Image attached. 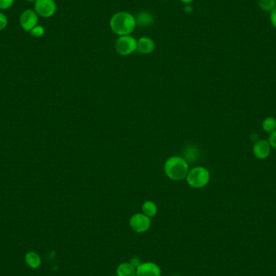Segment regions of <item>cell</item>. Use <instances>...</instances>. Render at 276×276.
<instances>
[{"label": "cell", "instance_id": "6da1fadb", "mask_svg": "<svg viewBox=\"0 0 276 276\" xmlns=\"http://www.w3.org/2000/svg\"><path fill=\"white\" fill-rule=\"evenodd\" d=\"M136 26L135 16L127 11L116 12L110 20V28L120 37L130 35Z\"/></svg>", "mask_w": 276, "mask_h": 276}, {"label": "cell", "instance_id": "7a4b0ae2", "mask_svg": "<svg viewBox=\"0 0 276 276\" xmlns=\"http://www.w3.org/2000/svg\"><path fill=\"white\" fill-rule=\"evenodd\" d=\"M188 171V162L180 156H172L165 162L164 173L170 180L180 181L186 179Z\"/></svg>", "mask_w": 276, "mask_h": 276}, {"label": "cell", "instance_id": "3957f363", "mask_svg": "<svg viewBox=\"0 0 276 276\" xmlns=\"http://www.w3.org/2000/svg\"><path fill=\"white\" fill-rule=\"evenodd\" d=\"M186 180L189 186L192 188H202L209 183L210 173L205 167H193L189 170Z\"/></svg>", "mask_w": 276, "mask_h": 276}, {"label": "cell", "instance_id": "277c9868", "mask_svg": "<svg viewBox=\"0 0 276 276\" xmlns=\"http://www.w3.org/2000/svg\"><path fill=\"white\" fill-rule=\"evenodd\" d=\"M138 41L130 35L122 36L117 39L115 44V48L119 54L128 56L137 50Z\"/></svg>", "mask_w": 276, "mask_h": 276}, {"label": "cell", "instance_id": "5b68a950", "mask_svg": "<svg viewBox=\"0 0 276 276\" xmlns=\"http://www.w3.org/2000/svg\"><path fill=\"white\" fill-rule=\"evenodd\" d=\"M130 226L137 233H144L151 227V218L142 213H136L130 217Z\"/></svg>", "mask_w": 276, "mask_h": 276}, {"label": "cell", "instance_id": "8992f818", "mask_svg": "<svg viewBox=\"0 0 276 276\" xmlns=\"http://www.w3.org/2000/svg\"><path fill=\"white\" fill-rule=\"evenodd\" d=\"M33 10L39 17L50 18L57 11V4L54 0H37Z\"/></svg>", "mask_w": 276, "mask_h": 276}, {"label": "cell", "instance_id": "52a82bcc", "mask_svg": "<svg viewBox=\"0 0 276 276\" xmlns=\"http://www.w3.org/2000/svg\"><path fill=\"white\" fill-rule=\"evenodd\" d=\"M39 21V16L33 9H26L21 12L19 17V24L23 30L29 33Z\"/></svg>", "mask_w": 276, "mask_h": 276}, {"label": "cell", "instance_id": "ba28073f", "mask_svg": "<svg viewBox=\"0 0 276 276\" xmlns=\"http://www.w3.org/2000/svg\"><path fill=\"white\" fill-rule=\"evenodd\" d=\"M162 271L159 266L153 262L142 263L136 269V276H161Z\"/></svg>", "mask_w": 276, "mask_h": 276}, {"label": "cell", "instance_id": "9c48e42d", "mask_svg": "<svg viewBox=\"0 0 276 276\" xmlns=\"http://www.w3.org/2000/svg\"><path fill=\"white\" fill-rule=\"evenodd\" d=\"M155 48L154 42L150 38L142 37L138 41L137 50L142 54H149L151 53Z\"/></svg>", "mask_w": 276, "mask_h": 276}, {"label": "cell", "instance_id": "30bf717a", "mask_svg": "<svg viewBox=\"0 0 276 276\" xmlns=\"http://www.w3.org/2000/svg\"><path fill=\"white\" fill-rule=\"evenodd\" d=\"M271 153V145L266 140H259L254 145V153L259 159L268 158Z\"/></svg>", "mask_w": 276, "mask_h": 276}, {"label": "cell", "instance_id": "8fae6325", "mask_svg": "<svg viewBox=\"0 0 276 276\" xmlns=\"http://www.w3.org/2000/svg\"><path fill=\"white\" fill-rule=\"evenodd\" d=\"M116 276H136V268L130 262H124L116 268Z\"/></svg>", "mask_w": 276, "mask_h": 276}, {"label": "cell", "instance_id": "7c38bea8", "mask_svg": "<svg viewBox=\"0 0 276 276\" xmlns=\"http://www.w3.org/2000/svg\"><path fill=\"white\" fill-rule=\"evenodd\" d=\"M137 25L140 27L149 26L153 23V17L151 14L146 11H141L140 13H138L135 17Z\"/></svg>", "mask_w": 276, "mask_h": 276}, {"label": "cell", "instance_id": "4fadbf2b", "mask_svg": "<svg viewBox=\"0 0 276 276\" xmlns=\"http://www.w3.org/2000/svg\"><path fill=\"white\" fill-rule=\"evenodd\" d=\"M141 211L145 216L149 217V218H152V217H155L158 213V206L154 202L151 201V200H146L143 203Z\"/></svg>", "mask_w": 276, "mask_h": 276}, {"label": "cell", "instance_id": "5bb4252c", "mask_svg": "<svg viewBox=\"0 0 276 276\" xmlns=\"http://www.w3.org/2000/svg\"><path fill=\"white\" fill-rule=\"evenodd\" d=\"M25 262L29 267L33 269H37L42 264V259L40 255L35 252H28L25 255Z\"/></svg>", "mask_w": 276, "mask_h": 276}, {"label": "cell", "instance_id": "9a60e30c", "mask_svg": "<svg viewBox=\"0 0 276 276\" xmlns=\"http://www.w3.org/2000/svg\"><path fill=\"white\" fill-rule=\"evenodd\" d=\"M259 7L262 11L271 12L276 7V0H259Z\"/></svg>", "mask_w": 276, "mask_h": 276}, {"label": "cell", "instance_id": "2e32d148", "mask_svg": "<svg viewBox=\"0 0 276 276\" xmlns=\"http://www.w3.org/2000/svg\"><path fill=\"white\" fill-rule=\"evenodd\" d=\"M263 130L268 133H272V132L276 130V121L273 117H268L265 119L263 122Z\"/></svg>", "mask_w": 276, "mask_h": 276}, {"label": "cell", "instance_id": "e0dca14e", "mask_svg": "<svg viewBox=\"0 0 276 276\" xmlns=\"http://www.w3.org/2000/svg\"><path fill=\"white\" fill-rule=\"evenodd\" d=\"M184 155H185V157H183V158H184L186 162H188V161H190V162H194V161L196 160V157H198V153L195 148L189 147L188 149H186Z\"/></svg>", "mask_w": 276, "mask_h": 276}, {"label": "cell", "instance_id": "ac0fdd59", "mask_svg": "<svg viewBox=\"0 0 276 276\" xmlns=\"http://www.w3.org/2000/svg\"><path fill=\"white\" fill-rule=\"evenodd\" d=\"M30 35L34 38H42L46 33V29L42 25L38 24L37 26L34 27L32 30L29 32Z\"/></svg>", "mask_w": 276, "mask_h": 276}, {"label": "cell", "instance_id": "d6986e66", "mask_svg": "<svg viewBox=\"0 0 276 276\" xmlns=\"http://www.w3.org/2000/svg\"><path fill=\"white\" fill-rule=\"evenodd\" d=\"M15 0H0V11H6L14 5Z\"/></svg>", "mask_w": 276, "mask_h": 276}, {"label": "cell", "instance_id": "ffe728a7", "mask_svg": "<svg viewBox=\"0 0 276 276\" xmlns=\"http://www.w3.org/2000/svg\"><path fill=\"white\" fill-rule=\"evenodd\" d=\"M8 24V19L7 15L0 11V31L4 30Z\"/></svg>", "mask_w": 276, "mask_h": 276}, {"label": "cell", "instance_id": "44dd1931", "mask_svg": "<svg viewBox=\"0 0 276 276\" xmlns=\"http://www.w3.org/2000/svg\"><path fill=\"white\" fill-rule=\"evenodd\" d=\"M130 263H131L132 265L134 266V268H138L139 266L142 263L141 262V259L139 258L138 256H134L132 257L130 260L129 261Z\"/></svg>", "mask_w": 276, "mask_h": 276}, {"label": "cell", "instance_id": "7402d4cb", "mask_svg": "<svg viewBox=\"0 0 276 276\" xmlns=\"http://www.w3.org/2000/svg\"><path fill=\"white\" fill-rule=\"evenodd\" d=\"M268 140H269L270 145L276 149V130L271 133Z\"/></svg>", "mask_w": 276, "mask_h": 276}, {"label": "cell", "instance_id": "603a6c76", "mask_svg": "<svg viewBox=\"0 0 276 276\" xmlns=\"http://www.w3.org/2000/svg\"><path fill=\"white\" fill-rule=\"evenodd\" d=\"M270 21H271L272 26L274 27L275 29H276V7L273 11H271Z\"/></svg>", "mask_w": 276, "mask_h": 276}, {"label": "cell", "instance_id": "cb8c5ba5", "mask_svg": "<svg viewBox=\"0 0 276 276\" xmlns=\"http://www.w3.org/2000/svg\"><path fill=\"white\" fill-rule=\"evenodd\" d=\"M184 10H185L186 13H191V11H192V7L190 5H186V7H184Z\"/></svg>", "mask_w": 276, "mask_h": 276}, {"label": "cell", "instance_id": "d4e9b609", "mask_svg": "<svg viewBox=\"0 0 276 276\" xmlns=\"http://www.w3.org/2000/svg\"><path fill=\"white\" fill-rule=\"evenodd\" d=\"M181 1L184 3H186V4H189L190 2H192L193 0H181Z\"/></svg>", "mask_w": 276, "mask_h": 276}, {"label": "cell", "instance_id": "484cf974", "mask_svg": "<svg viewBox=\"0 0 276 276\" xmlns=\"http://www.w3.org/2000/svg\"><path fill=\"white\" fill-rule=\"evenodd\" d=\"M26 1H28V2H33V3H34V2H35L36 1H37V0H26Z\"/></svg>", "mask_w": 276, "mask_h": 276}, {"label": "cell", "instance_id": "4316f807", "mask_svg": "<svg viewBox=\"0 0 276 276\" xmlns=\"http://www.w3.org/2000/svg\"><path fill=\"white\" fill-rule=\"evenodd\" d=\"M180 276V275H174V276Z\"/></svg>", "mask_w": 276, "mask_h": 276}, {"label": "cell", "instance_id": "83f0119b", "mask_svg": "<svg viewBox=\"0 0 276 276\" xmlns=\"http://www.w3.org/2000/svg\"></svg>", "mask_w": 276, "mask_h": 276}, {"label": "cell", "instance_id": "f1b7e54d", "mask_svg": "<svg viewBox=\"0 0 276 276\" xmlns=\"http://www.w3.org/2000/svg\"></svg>", "mask_w": 276, "mask_h": 276}]
</instances>
